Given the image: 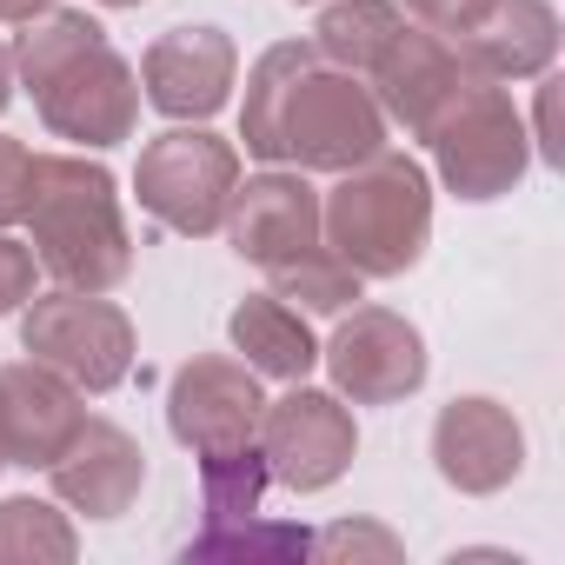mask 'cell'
I'll use <instances>...</instances> for the list:
<instances>
[{"mask_svg":"<svg viewBox=\"0 0 565 565\" xmlns=\"http://www.w3.org/2000/svg\"><path fill=\"white\" fill-rule=\"evenodd\" d=\"M28 186H34V153H28V140L0 134V233L28 213Z\"/></svg>","mask_w":565,"mask_h":565,"instance_id":"24","label":"cell"},{"mask_svg":"<svg viewBox=\"0 0 565 565\" xmlns=\"http://www.w3.org/2000/svg\"><path fill=\"white\" fill-rule=\"evenodd\" d=\"M433 466L466 499L505 492L525 472V426L512 419V406H499L486 393H459L433 419Z\"/></svg>","mask_w":565,"mask_h":565,"instance_id":"11","label":"cell"},{"mask_svg":"<svg viewBox=\"0 0 565 565\" xmlns=\"http://www.w3.org/2000/svg\"><path fill=\"white\" fill-rule=\"evenodd\" d=\"M220 233L233 239L239 259H253V266L273 273V266L300 259L307 246H320V193L307 186L300 167H266V173H253V180L233 186Z\"/></svg>","mask_w":565,"mask_h":565,"instance_id":"14","label":"cell"},{"mask_svg":"<svg viewBox=\"0 0 565 565\" xmlns=\"http://www.w3.org/2000/svg\"><path fill=\"white\" fill-rule=\"evenodd\" d=\"M14 81L34 94V114L54 140L74 147H120L140 127V74L107 41V28L81 8H47L28 21V34L8 47Z\"/></svg>","mask_w":565,"mask_h":565,"instance_id":"2","label":"cell"},{"mask_svg":"<svg viewBox=\"0 0 565 565\" xmlns=\"http://www.w3.org/2000/svg\"><path fill=\"white\" fill-rule=\"evenodd\" d=\"M54 0H0V21H14V28H28L34 14H47Z\"/></svg>","mask_w":565,"mask_h":565,"instance_id":"28","label":"cell"},{"mask_svg":"<svg viewBox=\"0 0 565 565\" xmlns=\"http://www.w3.org/2000/svg\"><path fill=\"white\" fill-rule=\"evenodd\" d=\"M239 186V147L206 134V127H167L140 147V167H134V193L140 206L180 233V239H213L226 226V200Z\"/></svg>","mask_w":565,"mask_h":565,"instance_id":"6","label":"cell"},{"mask_svg":"<svg viewBox=\"0 0 565 565\" xmlns=\"http://www.w3.org/2000/svg\"><path fill=\"white\" fill-rule=\"evenodd\" d=\"M320 360L333 373V393L353 399V406H399L433 373L426 333L393 307H347L333 340L320 347Z\"/></svg>","mask_w":565,"mask_h":565,"instance_id":"9","label":"cell"},{"mask_svg":"<svg viewBox=\"0 0 565 565\" xmlns=\"http://www.w3.org/2000/svg\"><path fill=\"white\" fill-rule=\"evenodd\" d=\"M8 100H14V54L0 41V114H8Z\"/></svg>","mask_w":565,"mask_h":565,"instance_id":"29","label":"cell"},{"mask_svg":"<svg viewBox=\"0 0 565 565\" xmlns=\"http://www.w3.org/2000/svg\"><path fill=\"white\" fill-rule=\"evenodd\" d=\"M406 28V14H399V0H327V14H320V28H313V47L333 61V67H347V74H373L380 67V54L393 47V34Z\"/></svg>","mask_w":565,"mask_h":565,"instance_id":"19","label":"cell"},{"mask_svg":"<svg viewBox=\"0 0 565 565\" xmlns=\"http://www.w3.org/2000/svg\"><path fill=\"white\" fill-rule=\"evenodd\" d=\"M479 8H486V0H399V14H406L413 28H426V34H446V41H452V34H459V28H466Z\"/></svg>","mask_w":565,"mask_h":565,"instance_id":"27","label":"cell"},{"mask_svg":"<svg viewBox=\"0 0 565 565\" xmlns=\"http://www.w3.org/2000/svg\"><path fill=\"white\" fill-rule=\"evenodd\" d=\"M266 486H273V472H266L259 446H239V452H213V459H200V512H206V525H226V519L259 512Z\"/></svg>","mask_w":565,"mask_h":565,"instance_id":"22","label":"cell"},{"mask_svg":"<svg viewBox=\"0 0 565 565\" xmlns=\"http://www.w3.org/2000/svg\"><path fill=\"white\" fill-rule=\"evenodd\" d=\"M81 419H87L81 386H67L54 366H41V360L0 366V439H8V466L47 472L67 452V439L81 433Z\"/></svg>","mask_w":565,"mask_h":565,"instance_id":"16","label":"cell"},{"mask_svg":"<svg viewBox=\"0 0 565 565\" xmlns=\"http://www.w3.org/2000/svg\"><path fill=\"white\" fill-rule=\"evenodd\" d=\"M34 279H41L34 246H21V239L0 233V313H21V307L34 300Z\"/></svg>","mask_w":565,"mask_h":565,"instance_id":"26","label":"cell"},{"mask_svg":"<svg viewBox=\"0 0 565 565\" xmlns=\"http://www.w3.org/2000/svg\"><path fill=\"white\" fill-rule=\"evenodd\" d=\"M100 8H140V0H100Z\"/></svg>","mask_w":565,"mask_h":565,"instance_id":"30","label":"cell"},{"mask_svg":"<svg viewBox=\"0 0 565 565\" xmlns=\"http://www.w3.org/2000/svg\"><path fill=\"white\" fill-rule=\"evenodd\" d=\"M313 552L320 558H360V552H373V558H399V539L393 532H380V525H327V532H313Z\"/></svg>","mask_w":565,"mask_h":565,"instance_id":"25","label":"cell"},{"mask_svg":"<svg viewBox=\"0 0 565 565\" xmlns=\"http://www.w3.org/2000/svg\"><path fill=\"white\" fill-rule=\"evenodd\" d=\"M28 246L54 287L74 294H114L134 273V233L120 213V186L87 153H34L28 186Z\"/></svg>","mask_w":565,"mask_h":565,"instance_id":"3","label":"cell"},{"mask_svg":"<svg viewBox=\"0 0 565 565\" xmlns=\"http://www.w3.org/2000/svg\"><path fill=\"white\" fill-rule=\"evenodd\" d=\"M313 552V532L307 525H266L259 512L246 519H226V525H206L186 558H307Z\"/></svg>","mask_w":565,"mask_h":565,"instance_id":"23","label":"cell"},{"mask_svg":"<svg viewBox=\"0 0 565 565\" xmlns=\"http://www.w3.org/2000/svg\"><path fill=\"white\" fill-rule=\"evenodd\" d=\"M433 147V167L446 180V193L459 200H505L525 167H532V134H525V114L512 107V94L499 81H472L426 134Z\"/></svg>","mask_w":565,"mask_h":565,"instance_id":"5","label":"cell"},{"mask_svg":"<svg viewBox=\"0 0 565 565\" xmlns=\"http://www.w3.org/2000/svg\"><path fill=\"white\" fill-rule=\"evenodd\" d=\"M47 479H54V499L67 512H81V519H120L140 499V486H147V452H140L134 433H120L114 419L87 413L81 433L67 439V452L47 466Z\"/></svg>","mask_w":565,"mask_h":565,"instance_id":"15","label":"cell"},{"mask_svg":"<svg viewBox=\"0 0 565 565\" xmlns=\"http://www.w3.org/2000/svg\"><path fill=\"white\" fill-rule=\"evenodd\" d=\"M479 74L459 61V47L446 41V34H426V28H399L393 34V47L380 54V67L366 74V87H373V100H380V114H386V127H406L413 140H426L433 134V120L472 87Z\"/></svg>","mask_w":565,"mask_h":565,"instance_id":"13","label":"cell"},{"mask_svg":"<svg viewBox=\"0 0 565 565\" xmlns=\"http://www.w3.org/2000/svg\"><path fill=\"white\" fill-rule=\"evenodd\" d=\"M259 373L246 360H226V353H193L173 386H167V433L193 452V459H213V452H239L259 439Z\"/></svg>","mask_w":565,"mask_h":565,"instance_id":"10","label":"cell"},{"mask_svg":"<svg viewBox=\"0 0 565 565\" xmlns=\"http://www.w3.org/2000/svg\"><path fill=\"white\" fill-rule=\"evenodd\" d=\"M259 459L273 472V486L287 492H327L347 479L353 452H360V426L347 413L340 393H320L307 380H294V393H279L259 406Z\"/></svg>","mask_w":565,"mask_h":565,"instance_id":"8","label":"cell"},{"mask_svg":"<svg viewBox=\"0 0 565 565\" xmlns=\"http://www.w3.org/2000/svg\"><path fill=\"white\" fill-rule=\"evenodd\" d=\"M239 81V47L220 28H167L140 54V100L160 107L167 120H213L233 100Z\"/></svg>","mask_w":565,"mask_h":565,"instance_id":"12","label":"cell"},{"mask_svg":"<svg viewBox=\"0 0 565 565\" xmlns=\"http://www.w3.org/2000/svg\"><path fill=\"white\" fill-rule=\"evenodd\" d=\"M0 472H8V439H0Z\"/></svg>","mask_w":565,"mask_h":565,"instance_id":"31","label":"cell"},{"mask_svg":"<svg viewBox=\"0 0 565 565\" xmlns=\"http://www.w3.org/2000/svg\"><path fill=\"white\" fill-rule=\"evenodd\" d=\"M21 347L81 393H114L134 373V320L114 300L74 287H54L21 307Z\"/></svg>","mask_w":565,"mask_h":565,"instance_id":"7","label":"cell"},{"mask_svg":"<svg viewBox=\"0 0 565 565\" xmlns=\"http://www.w3.org/2000/svg\"><path fill=\"white\" fill-rule=\"evenodd\" d=\"M273 279V294L287 300V307H300L307 320L320 313V320H340L347 307H360V294H366V279L320 239V246H307L300 259H287V266H273L266 273Z\"/></svg>","mask_w":565,"mask_h":565,"instance_id":"20","label":"cell"},{"mask_svg":"<svg viewBox=\"0 0 565 565\" xmlns=\"http://www.w3.org/2000/svg\"><path fill=\"white\" fill-rule=\"evenodd\" d=\"M226 340H233V353H239L253 373H266V380H307V373L320 366V340H313L307 313L287 307L279 294H246V300L233 307V320H226Z\"/></svg>","mask_w":565,"mask_h":565,"instance_id":"18","label":"cell"},{"mask_svg":"<svg viewBox=\"0 0 565 565\" xmlns=\"http://www.w3.org/2000/svg\"><path fill=\"white\" fill-rule=\"evenodd\" d=\"M452 47L479 81H539L558 61V14L552 0H486Z\"/></svg>","mask_w":565,"mask_h":565,"instance_id":"17","label":"cell"},{"mask_svg":"<svg viewBox=\"0 0 565 565\" xmlns=\"http://www.w3.org/2000/svg\"><path fill=\"white\" fill-rule=\"evenodd\" d=\"M81 552V532H74V519L61 512V505H47V499H0V565H41V558H54V565H67Z\"/></svg>","mask_w":565,"mask_h":565,"instance_id":"21","label":"cell"},{"mask_svg":"<svg viewBox=\"0 0 565 565\" xmlns=\"http://www.w3.org/2000/svg\"><path fill=\"white\" fill-rule=\"evenodd\" d=\"M320 239L360 279H399L426 259L433 239V186L413 153L380 147L373 160L347 167L333 193H320Z\"/></svg>","mask_w":565,"mask_h":565,"instance_id":"4","label":"cell"},{"mask_svg":"<svg viewBox=\"0 0 565 565\" xmlns=\"http://www.w3.org/2000/svg\"><path fill=\"white\" fill-rule=\"evenodd\" d=\"M239 140L266 167L347 173L386 147V114L373 87L333 67L313 41H279L253 61L239 100Z\"/></svg>","mask_w":565,"mask_h":565,"instance_id":"1","label":"cell"}]
</instances>
